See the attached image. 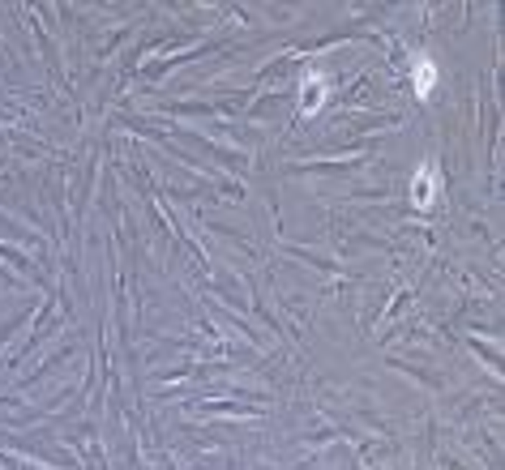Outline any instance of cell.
Instances as JSON below:
<instances>
[{"label":"cell","mask_w":505,"mask_h":470,"mask_svg":"<svg viewBox=\"0 0 505 470\" xmlns=\"http://www.w3.org/2000/svg\"><path fill=\"white\" fill-rule=\"evenodd\" d=\"M411 201H416L420 210H429V205L437 201V167H433V163L420 167V175H416V184H411Z\"/></svg>","instance_id":"1"},{"label":"cell","mask_w":505,"mask_h":470,"mask_svg":"<svg viewBox=\"0 0 505 470\" xmlns=\"http://www.w3.org/2000/svg\"><path fill=\"white\" fill-rule=\"evenodd\" d=\"M411 73H416V94L429 98V94H433V81H437V64H433L429 56H420V60L411 64Z\"/></svg>","instance_id":"2"},{"label":"cell","mask_w":505,"mask_h":470,"mask_svg":"<svg viewBox=\"0 0 505 470\" xmlns=\"http://www.w3.org/2000/svg\"><path fill=\"white\" fill-rule=\"evenodd\" d=\"M321 90H326V81L313 73V77H304V111H317L321 107Z\"/></svg>","instance_id":"3"}]
</instances>
